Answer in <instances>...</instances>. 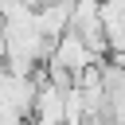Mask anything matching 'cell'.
I'll use <instances>...</instances> for the list:
<instances>
[{"label": "cell", "mask_w": 125, "mask_h": 125, "mask_svg": "<svg viewBox=\"0 0 125 125\" xmlns=\"http://www.w3.org/2000/svg\"><path fill=\"white\" fill-rule=\"evenodd\" d=\"M27 125H66V90L47 82L39 74L35 86V102H31V121Z\"/></svg>", "instance_id": "7a4b0ae2"}, {"label": "cell", "mask_w": 125, "mask_h": 125, "mask_svg": "<svg viewBox=\"0 0 125 125\" xmlns=\"http://www.w3.org/2000/svg\"><path fill=\"white\" fill-rule=\"evenodd\" d=\"M39 74H20L0 66V125H27L31 102H35Z\"/></svg>", "instance_id": "6da1fadb"}]
</instances>
